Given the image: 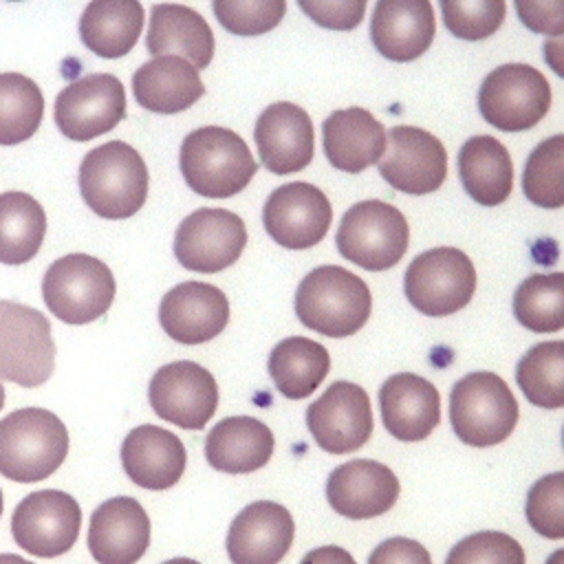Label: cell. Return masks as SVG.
Returning a JSON list of instances; mask_svg holds the SVG:
<instances>
[{
	"instance_id": "8992f818",
	"label": "cell",
	"mask_w": 564,
	"mask_h": 564,
	"mask_svg": "<svg viewBox=\"0 0 564 564\" xmlns=\"http://www.w3.org/2000/svg\"><path fill=\"white\" fill-rule=\"evenodd\" d=\"M115 291L108 264L88 253L57 258L42 278L46 308L66 324H88L101 317L110 308Z\"/></svg>"
},
{
	"instance_id": "5b68a950",
	"label": "cell",
	"mask_w": 564,
	"mask_h": 564,
	"mask_svg": "<svg viewBox=\"0 0 564 564\" xmlns=\"http://www.w3.org/2000/svg\"><path fill=\"white\" fill-rule=\"evenodd\" d=\"M449 421L454 434L465 445L491 447L513 432L518 401L502 377L489 370H476L454 383Z\"/></svg>"
},
{
	"instance_id": "83f0119b",
	"label": "cell",
	"mask_w": 564,
	"mask_h": 564,
	"mask_svg": "<svg viewBox=\"0 0 564 564\" xmlns=\"http://www.w3.org/2000/svg\"><path fill=\"white\" fill-rule=\"evenodd\" d=\"M132 93L141 108L174 115L194 106L205 95V86L189 62L176 55H161L134 70Z\"/></svg>"
},
{
	"instance_id": "9c48e42d",
	"label": "cell",
	"mask_w": 564,
	"mask_h": 564,
	"mask_svg": "<svg viewBox=\"0 0 564 564\" xmlns=\"http://www.w3.org/2000/svg\"><path fill=\"white\" fill-rule=\"evenodd\" d=\"M55 344L51 322L33 306L0 300V377L22 388L51 379Z\"/></svg>"
},
{
	"instance_id": "e575fe53",
	"label": "cell",
	"mask_w": 564,
	"mask_h": 564,
	"mask_svg": "<svg viewBox=\"0 0 564 564\" xmlns=\"http://www.w3.org/2000/svg\"><path fill=\"white\" fill-rule=\"evenodd\" d=\"M516 381L529 403L557 410L564 405V341L533 346L516 366Z\"/></svg>"
},
{
	"instance_id": "277c9868",
	"label": "cell",
	"mask_w": 564,
	"mask_h": 564,
	"mask_svg": "<svg viewBox=\"0 0 564 564\" xmlns=\"http://www.w3.org/2000/svg\"><path fill=\"white\" fill-rule=\"evenodd\" d=\"M68 454V432L57 414L22 408L0 421V474L13 482L48 478Z\"/></svg>"
},
{
	"instance_id": "7402d4cb",
	"label": "cell",
	"mask_w": 564,
	"mask_h": 564,
	"mask_svg": "<svg viewBox=\"0 0 564 564\" xmlns=\"http://www.w3.org/2000/svg\"><path fill=\"white\" fill-rule=\"evenodd\" d=\"M150 546V518L130 496L101 502L88 524V549L97 564H137Z\"/></svg>"
},
{
	"instance_id": "ac0fdd59",
	"label": "cell",
	"mask_w": 564,
	"mask_h": 564,
	"mask_svg": "<svg viewBox=\"0 0 564 564\" xmlns=\"http://www.w3.org/2000/svg\"><path fill=\"white\" fill-rule=\"evenodd\" d=\"M159 322L165 335L178 344H205L225 330L229 300L209 282H181L163 295Z\"/></svg>"
},
{
	"instance_id": "7a4b0ae2",
	"label": "cell",
	"mask_w": 564,
	"mask_h": 564,
	"mask_svg": "<svg viewBox=\"0 0 564 564\" xmlns=\"http://www.w3.org/2000/svg\"><path fill=\"white\" fill-rule=\"evenodd\" d=\"M372 311L368 284L337 264H324L304 275L295 291L300 322L326 337H348L366 326Z\"/></svg>"
},
{
	"instance_id": "7bdbcfd3",
	"label": "cell",
	"mask_w": 564,
	"mask_h": 564,
	"mask_svg": "<svg viewBox=\"0 0 564 564\" xmlns=\"http://www.w3.org/2000/svg\"><path fill=\"white\" fill-rule=\"evenodd\" d=\"M516 11L524 26L535 33L560 37L564 31V2H516Z\"/></svg>"
},
{
	"instance_id": "4fadbf2b",
	"label": "cell",
	"mask_w": 564,
	"mask_h": 564,
	"mask_svg": "<svg viewBox=\"0 0 564 564\" xmlns=\"http://www.w3.org/2000/svg\"><path fill=\"white\" fill-rule=\"evenodd\" d=\"M247 247V227L229 209L200 207L185 216L174 236L176 260L198 273H218Z\"/></svg>"
},
{
	"instance_id": "484cf974",
	"label": "cell",
	"mask_w": 564,
	"mask_h": 564,
	"mask_svg": "<svg viewBox=\"0 0 564 564\" xmlns=\"http://www.w3.org/2000/svg\"><path fill=\"white\" fill-rule=\"evenodd\" d=\"M324 154L335 170L359 174L375 165L386 150V128L366 108L335 110L322 123Z\"/></svg>"
},
{
	"instance_id": "f546056e",
	"label": "cell",
	"mask_w": 564,
	"mask_h": 564,
	"mask_svg": "<svg viewBox=\"0 0 564 564\" xmlns=\"http://www.w3.org/2000/svg\"><path fill=\"white\" fill-rule=\"evenodd\" d=\"M458 176L465 192L485 207L500 205L513 189V163L507 148L489 137L478 134L458 150Z\"/></svg>"
},
{
	"instance_id": "d4e9b609",
	"label": "cell",
	"mask_w": 564,
	"mask_h": 564,
	"mask_svg": "<svg viewBox=\"0 0 564 564\" xmlns=\"http://www.w3.org/2000/svg\"><path fill=\"white\" fill-rule=\"evenodd\" d=\"M185 447L176 434L159 425H139L121 443L126 476L152 491L170 489L185 471Z\"/></svg>"
},
{
	"instance_id": "ba28073f",
	"label": "cell",
	"mask_w": 564,
	"mask_h": 564,
	"mask_svg": "<svg viewBox=\"0 0 564 564\" xmlns=\"http://www.w3.org/2000/svg\"><path fill=\"white\" fill-rule=\"evenodd\" d=\"M408 302L427 317H445L469 304L476 291V269L456 247H434L419 253L405 269Z\"/></svg>"
},
{
	"instance_id": "8d00e7d4",
	"label": "cell",
	"mask_w": 564,
	"mask_h": 564,
	"mask_svg": "<svg viewBox=\"0 0 564 564\" xmlns=\"http://www.w3.org/2000/svg\"><path fill=\"white\" fill-rule=\"evenodd\" d=\"M524 196L544 209H560L564 205V137L555 134L540 141L522 174Z\"/></svg>"
},
{
	"instance_id": "bcb514c9",
	"label": "cell",
	"mask_w": 564,
	"mask_h": 564,
	"mask_svg": "<svg viewBox=\"0 0 564 564\" xmlns=\"http://www.w3.org/2000/svg\"><path fill=\"white\" fill-rule=\"evenodd\" d=\"M0 564H33V562H29L15 553H0Z\"/></svg>"
},
{
	"instance_id": "ab89813d",
	"label": "cell",
	"mask_w": 564,
	"mask_h": 564,
	"mask_svg": "<svg viewBox=\"0 0 564 564\" xmlns=\"http://www.w3.org/2000/svg\"><path fill=\"white\" fill-rule=\"evenodd\" d=\"M527 520L549 540L564 538V474L555 471L533 482L527 494Z\"/></svg>"
},
{
	"instance_id": "d6a6232c",
	"label": "cell",
	"mask_w": 564,
	"mask_h": 564,
	"mask_svg": "<svg viewBox=\"0 0 564 564\" xmlns=\"http://www.w3.org/2000/svg\"><path fill=\"white\" fill-rule=\"evenodd\" d=\"M46 234V214L26 192L0 194V262L24 264L37 256Z\"/></svg>"
},
{
	"instance_id": "c3c4849f",
	"label": "cell",
	"mask_w": 564,
	"mask_h": 564,
	"mask_svg": "<svg viewBox=\"0 0 564 564\" xmlns=\"http://www.w3.org/2000/svg\"><path fill=\"white\" fill-rule=\"evenodd\" d=\"M4 408V388H2V383H0V410Z\"/></svg>"
},
{
	"instance_id": "4dcf8cb0",
	"label": "cell",
	"mask_w": 564,
	"mask_h": 564,
	"mask_svg": "<svg viewBox=\"0 0 564 564\" xmlns=\"http://www.w3.org/2000/svg\"><path fill=\"white\" fill-rule=\"evenodd\" d=\"M143 29V7L137 0H95L79 18L84 46L106 59L123 57L134 48Z\"/></svg>"
},
{
	"instance_id": "7dc6e473",
	"label": "cell",
	"mask_w": 564,
	"mask_h": 564,
	"mask_svg": "<svg viewBox=\"0 0 564 564\" xmlns=\"http://www.w3.org/2000/svg\"><path fill=\"white\" fill-rule=\"evenodd\" d=\"M163 564H200V562L189 560V557H174V560H167V562H163Z\"/></svg>"
},
{
	"instance_id": "f35d334b",
	"label": "cell",
	"mask_w": 564,
	"mask_h": 564,
	"mask_svg": "<svg viewBox=\"0 0 564 564\" xmlns=\"http://www.w3.org/2000/svg\"><path fill=\"white\" fill-rule=\"evenodd\" d=\"M218 22L234 35H262L275 29L286 11L284 0H214Z\"/></svg>"
},
{
	"instance_id": "603a6c76",
	"label": "cell",
	"mask_w": 564,
	"mask_h": 564,
	"mask_svg": "<svg viewBox=\"0 0 564 564\" xmlns=\"http://www.w3.org/2000/svg\"><path fill=\"white\" fill-rule=\"evenodd\" d=\"M386 430L405 443L427 438L441 423V394L432 381L414 372H397L379 388Z\"/></svg>"
},
{
	"instance_id": "4316f807",
	"label": "cell",
	"mask_w": 564,
	"mask_h": 564,
	"mask_svg": "<svg viewBox=\"0 0 564 564\" xmlns=\"http://www.w3.org/2000/svg\"><path fill=\"white\" fill-rule=\"evenodd\" d=\"M145 46L152 57L174 55L189 62L196 70L207 68L214 57V33L207 20L185 4H154Z\"/></svg>"
},
{
	"instance_id": "8fae6325",
	"label": "cell",
	"mask_w": 564,
	"mask_h": 564,
	"mask_svg": "<svg viewBox=\"0 0 564 564\" xmlns=\"http://www.w3.org/2000/svg\"><path fill=\"white\" fill-rule=\"evenodd\" d=\"M82 529L77 500L59 489L26 494L11 516V535L35 557H57L70 551Z\"/></svg>"
},
{
	"instance_id": "836d02e7",
	"label": "cell",
	"mask_w": 564,
	"mask_h": 564,
	"mask_svg": "<svg viewBox=\"0 0 564 564\" xmlns=\"http://www.w3.org/2000/svg\"><path fill=\"white\" fill-rule=\"evenodd\" d=\"M44 117L40 86L22 73H0V145L31 139Z\"/></svg>"
},
{
	"instance_id": "6da1fadb",
	"label": "cell",
	"mask_w": 564,
	"mask_h": 564,
	"mask_svg": "<svg viewBox=\"0 0 564 564\" xmlns=\"http://www.w3.org/2000/svg\"><path fill=\"white\" fill-rule=\"evenodd\" d=\"M77 181L84 203L101 218H130L148 198L145 161L126 141L93 148L82 159Z\"/></svg>"
},
{
	"instance_id": "f1b7e54d",
	"label": "cell",
	"mask_w": 564,
	"mask_h": 564,
	"mask_svg": "<svg viewBox=\"0 0 564 564\" xmlns=\"http://www.w3.org/2000/svg\"><path fill=\"white\" fill-rule=\"evenodd\" d=\"M273 432L253 416H227L205 438L207 463L225 474H249L273 454Z\"/></svg>"
},
{
	"instance_id": "d6986e66",
	"label": "cell",
	"mask_w": 564,
	"mask_h": 564,
	"mask_svg": "<svg viewBox=\"0 0 564 564\" xmlns=\"http://www.w3.org/2000/svg\"><path fill=\"white\" fill-rule=\"evenodd\" d=\"M394 471L370 458H355L335 467L326 480V498L333 511L350 520H368L390 511L399 498Z\"/></svg>"
},
{
	"instance_id": "30bf717a",
	"label": "cell",
	"mask_w": 564,
	"mask_h": 564,
	"mask_svg": "<svg viewBox=\"0 0 564 564\" xmlns=\"http://www.w3.org/2000/svg\"><path fill=\"white\" fill-rule=\"evenodd\" d=\"M551 108V84L529 64H502L480 84L478 110L502 132H520L540 123Z\"/></svg>"
},
{
	"instance_id": "2e32d148",
	"label": "cell",
	"mask_w": 564,
	"mask_h": 564,
	"mask_svg": "<svg viewBox=\"0 0 564 564\" xmlns=\"http://www.w3.org/2000/svg\"><path fill=\"white\" fill-rule=\"evenodd\" d=\"M306 425L324 452H357L372 434L370 397L357 383L335 381L306 408Z\"/></svg>"
},
{
	"instance_id": "ffe728a7",
	"label": "cell",
	"mask_w": 564,
	"mask_h": 564,
	"mask_svg": "<svg viewBox=\"0 0 564 564\" xmlns=\"http://www.w3.org/2000/svg\"><path fill=\"white\" fill-rule=\"evenodd\" d=\"M253 139L262 165L273 174H293L313 161V121L304 108L291 101L267 106L256 121Z\"/></svg>"
},
{
	"instance_id": "7c38bea8",
	"label": "cell",
	"mask_w": 564,
	"mask_h": 564,
	"mask_svg": "<svg viewBox=\"0 0 564 564\" xmlns=\"http://www.w3.org/2000/svg\"><path fill=\"white\" fill-rule=\"evenodd\" d=\"M55 123L70 141H90L110 132L126 117L123 84L110 73H90L55 97Z\"/></svg>"
},
{
	"instance_id": "5bb4252c",
	"label": "cell",
	"mask_w": 564,
	"mask_h": 564,
	"mask_svg": "<svg viewBox=\"0 0 564 564\" xmlns=\"http://www.w3.org/2000/svg\"><path fill=\"white\" fill-rule=\"evenodd\" d=\"M383 181L412 196L436 192L447 176L445 145L416 126H394L386 134V150L377 161Z\"/></svg>"
},
{
	"instance_id": "b9f144b4",
	"label": "cell",
	"mask_w": 564,
	"mask_h": 564,
	"mask_svg": "<svg viewBox=\"0 0 564 564\" xmlns=\"http://www.w3.org/2000/svg\"><path fill=\"white\" fill-rule=\"evenodd\" d=\"M297 7L319 26L335 29V31H350L355 29L364 13V0H297Z\"/></svg>"
},
{
	"instance_id": "44dd1931",
	"label": "cell",
	"mask_w": 564,
	"mask_h": 564,
	"mask_svg": "<svg viewBox=\"0 0 564 564\" xmlns=\"http://www.w3.org/2000/svg\"><path fill=\"white\" fill-rule=\"evenodd\" d=\"M293 516L278 502L256 500L247 505L227 531L231 564H278L293 544Z\"/></svg>"
},
{
	"instance_id": "e0dca14e",
	"label": "cell",
	"mask_w": 564,
	"mask_h": 564,
	"mask_svg": "<svg viewBox=\"0 0 564 564\" xmlns=\"http://www.w3.org/2000/svg\"><path fill=\"white\" fill-rule=\"evenodd\" d=\"M333 209L322 189L311 183L275 187L262 209L267 234L286 249L315 247L328 231Z\"/></svg>"
},
{
	"instance_id": "681fc988",
	"label": "cell",
	"mask_w": 564,
	"mask_h": 564,
	"mask_svg": "<svg viewBox=\"0 0 564 564\" xmlns=\"http://www.w3.org/2000/svg\"><path fill=\"white\" fill-rule=\"evenodd\" d=\"M0 516H2V489H0Z\"/></svg>"
},
{
	"instance_id": "9a60e30c",
	"label": "cell",
	"mask_w": 564,
	"mask_h": 564,
	"mask_svg": "<svg viewBox=\"0 0 564 564\" xmlns=\"http://www.w3.org/2000/svg\"><path fill=\"white\" fill-rule=\"evenodd\" d=\"M148 399L163 421L183 430H203L216 412L218 386L207 368L183 359L152 375Z\"/></svg>"
},
{
	"instance_id": "ee69618b",
	"label": "cell",
	"mask_w": 564,
	"mask_h": 564,
	"mask_svg": "<svg viewBox=\"0 0 564 564\" xmlns=\"http://www.w3.org/2000/svg\"><path fill=\"white\" fill-rule=\"evenodd\" d=\"M368 564H432L427 549L410 538H388L368 557Z\"/></svg>"
},
{
	"instance_id": "60d3db41",
	"label": "cell",
	"mask_w": 564,
	"mask_h": 564,
	"mask_svg": "<svg viewBox=\"0 0 564 564\" xmlns=\"http://www.w3.org/2000/svg\"><path fill=\"white\" fill-rule=\"evenodd\" d=\"M445 564H524V551L507 533L478 531L452 546Z\"/></svg>"
},
{
	"instance_id": "1f68e13d",
	"label": "cell",
	"mask_w": 564,
	"mask_h": 564,
	"mask_svg": "<svg viewBox=\"0 0 564 564\" xmlns=\"http://www.w3.org/2000/svg\"><path fill=\"white\" fill-rule=\"evenodd\" d=\"M269 375L286 399H306L330 370L328 350L308 337H286L269 355Z\"/></svg>"
},
{
	"instance_id": "3957f363",
	"label": "cell",
	"mask_w": 564,
	"mask_h": 564,
	"mask_svg": "<svg viewBox=\"0 0 564 564\" xmlns=\"http://www.w3.org/2000/svg\"><path fill=\"white\" fill-rule=\"evenodd\" d=\"M178 165L189 189L207 198H229L242 192L258 170L247 141L220 126L189 132L181 143Z\"/></svg>"
},
{
	"instance_id": "f6af8a7d",
	"label": "cell",
	"mask_w": 564,
	"mask_h": 564,
	"mask_svg": "<svg viewBox=\"0 0 564 564\" xmlns=\"http://www.w3.org/2000/svg\"><path fill=\"white\" fill-rule=\"evenodd\" d=\"M300 564H355V560L346 549L328 544L308 551Z\"/></svg>"
},
{
	"instance_id": "d590c367",
	"label": "cell",
	"mask_w": 564,
	"mask_h": 564,
	"mask_svg": "<svg viewBox=\"0 0 564 564\" xmlns=\"http://www.w3.org/2000/svg\"><path fill=\"white\" fill-rule=\"evenodd\" d=\"M516 319L533 333H557L564 326V273L529 275L513 293Z\"/></svg>"
},
{
	"instance_id": "cb8c5ba5",
	"label": "cell",
	"mask_w": 564,
	"mask_h": 564,
	"mask_svg": "<svg viewBox=\"0 0 564 564\" xmlns=\"http://www.w3.org/2000/svg\"><path fill=\"white\" fill-rule=\"evenodd\" d=\"M436 33L434 9L427 0H379L370 18L375 48L392 62L421 57Z\"/></svg>"
},
{
	"instance_id": "74e56055",
	"label": "cell",
	"mask_w": 564,
	"mask_h": 564,
	"mask_svg": "<svg viewBox=\"0 0 564 564\" xmlns=\"http://www.w3.org/2000/svg\"><path fill=\"white\" fill-rule=\"evenodd\" d=\"M443 22L460 40H485L494 35L507 13L502 0H443Z\"/></svg>"
},
{
	"instance_id": "52a82bcc",
	"label": "cell",
	"mask_w": 564,
	"mask_h": 564,
	"mask_svg": "<svg viewBox=\"0 0 564 564\" xmlns=\"http://www.w3.org/2000/svg\"><path fill=\"white\" fill-rule=\"evenodd\" d=\"M410 229L405 216L386 200L355 203L341 218L335 245L352 264L368 271L394 267L408 251Z\"/></svg>"
}]
</instances>
